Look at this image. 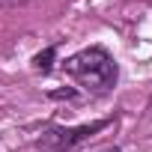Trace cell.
<instances>
[{
	"label": "cell",
	"instance_id": "6da1fadb",
	"mask_svg": "<svg viewBox=\"0 0 152 152\" xmlns=\"http://www.w3.org/2000/svg\"><path fill=\"white\" fill-rule=\"evenodd\" d=\"M63 69H66L69 78L78 87H84L90 96H104L116 84V75H119L113 57L104 48H84L78 54H72L63 63Z\"/></svg>",
	"mask_w": 152,
	"mask_h": 152
},
{
	"label": "cell",
	"instance_id": "7a4b0ae2",
	"mask_svg": "<svg viewBox=\"0 0 152 152\" xmlns=\"http://www.w3.org/2000/svg\"><path fill=\"white\" fill-rule=\"evenodd\" d=\"M104 125H107V119L93 122V125H78V128H48V131L36 140V146H42V149H48V152H69V149H75L78 143H84L90 134L102 131Z\"/></svg>",
	"mask_w": 152,
	"mask_h": 152
},
{
	"label": "cell",
	"instance_id": "3957f363",
	"mask_svg": "<svg viewBox=\"0 0 152 152\" xmlns=\"http://www.w3.org/2000/svg\"><path fill=\"white\" fill-rule=\"evenodd\" d=\"M54 57H57V48L51 45V48H45L42 54H36L33 69H36V72H42V75H48V72H51V66H54Z\"/></svg>",
	"mask_w": 152,
	"mask_h": 152
},
{
	"label": "cell",
	"instance_id": "277c9868",
	"mask_svg": "<svg viewBox=\"0 0 152 152\" xmlns=\"http://www.w3.org/2000/svg\"><path fill=\"white\" fill-rule=\"evenodd\" d=\"M21 3H30V0H0V6H21Z\"/></svg>",
	"mask_w": 152,
	"mask_h": 152
},
{
	"label": "cell",
	"instance_id": "5b68a950",
	"mask_svg": "<svg viewBox=\"0 0 152 152\" xmlns=\"http://www.w3.org/2000/svg\"><path fill=\"white\" fill-rule=\"evenodd\" d=\"M99 152H119L116 146H104V149H99Z\"/></svg>",
	"mask_w": 152,
	"mask_h": 152
}]
</instances>
